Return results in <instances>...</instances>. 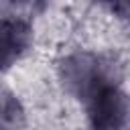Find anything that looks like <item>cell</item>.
Here are the masks:
<instances>
[{
	"label": "cell",
	"instance_id": "obj_1",
	"mask_svg": "<svg viewBox=\"0 0 130 130\" xmlns=\"http://www.w3.org/2000/svg\"><path fill=\"white\" fill-rule=\"evenodd\" d=\"M91 130H126L128 102L118 81L106 75L83 100Z\"/></svg>",
	"mask_w": 130,
	"mask_h": 130
},
{
	"label": "cell",
	"instance_id": "obj_2",
	"mask_svg": "<svg viewBox=\"0 0 130 130\" xmlns=\"http://www.w3.org/2000/svg\"><path fill=\"white\" fill-rule=\"evenodd\" d=\"M106 75H110L102 57L89 51H75L61 59L59 63V79L65 89L75 98L83 100Z\"/></svg>",
	"mask_w": 130,
	"mask_h": 130
},
{
	"label": "cell",
	"instance_id": "obj_3",
	"mask_svg": "<svg viewBox=\"0 0 130 130\" xmlns=\"http://www.w3.org/2000/svg\"><path fill=\"white\" fill-rule=\"evenodd\" d=\"M32 43V26L24 16L0 14V71L18 61Z\"/></svg>",
	"mask_w": 130,
	"mask_h": 130
},
{
	"label": "cell",
	"instance_id": "obj_4",
	"mask_svg": "<svg viewBox=\"0 0 130 130\" xmlns=\"http://www.w3.org/2000/svg\"><path fill=\"white\" fill-rule=\"evenodd\" d=\"M22 124L24 108L20 100L8 89H0V130H18Z\"/></svg>",
	"mask_w": 130,
	"mask_h": 130
}]
</instances>
